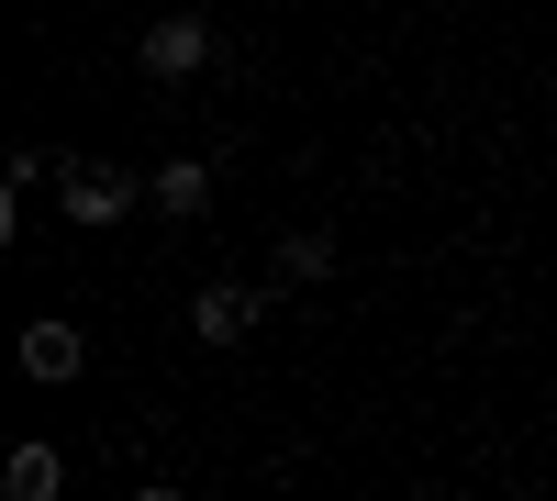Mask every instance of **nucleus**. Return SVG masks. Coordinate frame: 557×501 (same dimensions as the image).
<instances>
[{
	"label": "nucleus",
	"mask_w": 557,
	"mask_h": 501,
	"mask_svg": "<svg viewBox=\"0 0 557 501\" xmlns=\"http://www.w3.org/2000/svg\"><path fill=\"white\" fill-rule=\"evenodd\" d=\"M257 324H268V290H246V279H212V290L190 301V335H201V346H246Z\"/></svg>",
	"instance_id": "obj_1"
},
{
	"label": "nucleus",
	"mask_w": 557,
	"mask_h": 501,
	"mask_svg": "<svg viewBox=\"0 0 557 501\" xmlns=\"http://www.w3.org/2000/svg\"><path fill=\"white\" fill-rule=\"evenodd\" d=\"M201 57H212V34H201L190 12L146 23V45H134V67H146V78H201Z\"/></svg>",
	"instance_id": "obj_2"
},
{
	"label": "nucleus",
	"mask_w": 557,
	"mask_h": 501,
	"mask_svg": "<svg viewBox=\"0 0 557 501\" xmlns=\"http://www.w3.org/2000/svg\"><path fill=\"white\" fill-rule=\"evenodd\" d=\"M134 201H146V178H123V167H67V223H123Z\"/></svg>",
	"instance_id": "obj_3"
},
{
	"label": "nucleus",
	"mask_w": 557,
	"mask_h": 501,
	"mask_svg": "<svg viewBox=\"0 0 557 501\" xmlns=\"http://www.w3.org/2000/svg\"><path fill=\"white\" fill-rule=\"evenodd\" d=\"M78 368H89V335H78V324H57V312H45V324H23V379L57 390V379H78Z\"/></svg>",
	"instance_id": "obj_4"
},
{
	"label": "nucleus",
	"mask_w": 557,
	"mask_h": 501,
	"mask_svg": "<svg viewBox=\"0 0 557 501\" xmlns=\"http://www.w3.org/2000/svg\"><path fill=\"white\" fill-rule=\"evenodd\" d=\"M67 490V458L57 446H12V468H0V501H57Z\"/></svg>",
	"instance_id": "obj_5"
},
{
	"label": "nucleus",
	"mask_w": 557,
	"mask_h": 501,
	"mask_svg": "<svg viewBox=\"0 0 557 501\" xmlns=\"http://www.w3.org/2000/svg\"><path fill=\"white\" fill-rule=\"evenodd\" d=\"M146 190H157V212H178V223H190V212L212 201V167H201V156H168V167L146 178Z\"/></svg>",
	"instance_id": "obj_6"
},
{
	"label": "nucleus",
	"mask_w": 557,
	"mask_h": 501,
	"mask_svg": "<svg viewBox=\"0 0 557 501\" xmlns=\"http://www.w3.org/2000/svg\"><path fill=\"white\" fill-rule=\"evenodd\" d=\"M278 279H335V235H290V246H278Z\"/></svg>",
	"instance_id": "obj_7"
},
{
	"label": "nucleus",
	"mask_w": 557,
	"mask_h": 501,
	"mask_svg": "<svg viewBox=\"0 0 557 501\" xmlns=\"http://www.w3.org/2000/svg\"><path fill=\"white\" fill-rule=\"evenodd\" d=\"M134 501H178V490H168V479H157V490H134Z\"/></svg>",
	"instance_id": "obj_8"
}]
</instances>
